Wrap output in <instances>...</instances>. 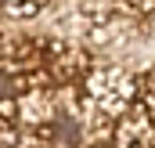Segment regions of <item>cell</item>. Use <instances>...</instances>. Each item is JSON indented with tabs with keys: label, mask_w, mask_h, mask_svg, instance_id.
<instances>
[{
	"label": "cell",
	"mask_w": 155,
	"mask_h": 148,
	"mask_svg": "<svg viewBox=\"0 0 155 148\" xmlns=\"http://www.w3.org/2000/svg\"><path fill=\"white\" fill-rule=\"evenodd\" d=\"M87 90H90V105L97 112L119 116V112L130 105V98H134V79H130V72H123V69H97V72H90V79H87Z\"/></svg>",
	"instance_id": "obj_1"
}]
</instances>
